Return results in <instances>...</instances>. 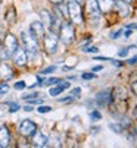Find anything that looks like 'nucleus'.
Masks as SVG:
<instances>
[{
	"label": "nucleus",
	"instance_id": "obj_15",
	"mask_svg": "<svg viewBox=\"0 0 137 148\" xmlns=\"http://www.w3.org/2000/svg\"><path fill=\"white\" fill-rule=\"evenodd\" d=\"M40 18H41V24L44 25V28H47L50 29V25H52V21H53V15L49 12V10H46L43 9L40 12Z\"/></svg>",
	"mask_w": 137,
	"mask_h": 148
},
{
	"label": "nucleus",
	"instance_id": "obj_5",
	"mask_svg": "<svg viewBox=\"0 0 137 148\" xmlns=\"http://www.w3.org/2000/svg\"><path fill=\"white\" fill-rule=\"evenodd\" d=\"M86 15L90 21H97L102 16V12L99 9L97 0H87L86 2Z\"/></svg>",
	"mask_w": 137,
	"mask_h": 148
},
{
	"label": "nucleus",
	"instance_id": "obj_13",
	"mask_svg": "<svg viewBox=\"0 0 137 148\" xmlns=\"http://www.w3.org/2000/svg\"><path fill=\"white\" fill-rule=\"evenodd\" d=\"M13 78V69L5 62H0V79L2 81H9Z\"/></svg>",
	"mask_w": 137,
	"mask_h": 148
},
{
	"label": "nucleus",
	"instance_id": "obj_2",
	"mask_svg": "<svg viewBox=\"0 0 137 148\" xmlns=\"http://www.w3.org/2000/svg\"><path fill=\"white\" fill-rule=\"evenodd\" d=\"M68 6V18L71 19V22L74 25H81L83 24V10H81V5H78L75 0H70L66 3Z\"/></svg>",
	"mask_w": 137,
	"mask_h": 148
},
{
	"label": "nucleus",
	"instance_id": "obj_33",
	"mask_svg": "<svg viewBox=\"0 0 137 148\" xmlns=\"http://www.w3.org/2000/svg\"><path fill=\"white\" fill-rule=\"evenodd\" d=\"M121 34H122V31L120 29V31H115V32H112V34H111V37H112L113 40H115V38H118V37H120Z\"/></svg>",
	"mask_w": 137,
	"mask_h": 148
},
{
	"label": "nucleus",
	"instance_id": "obj_14",
	"mask_svg": "<svg viewBox=\"0 0 137 148\" xmlns=\"http://www.w3.org/2000/svg\"><path fill=\"white\" fill-rule=\"evenodd\" d=\"M10 141V134L6 126H0V148L8 147Z\"/></svg>",
	"mask_w": 137,
	"mask_h": 148
},
{
	"label": "nucleus",
	"instance_id": "obj_46",
	"mask_svg": "<svg viewBox=\"0 0 137 148\" xmlns=\"http://www.w3.org/2000/svg\"><path fill=\"white\" fill-rule=\"evenodd\" d=\"M113 2H115V0H113Z\"/></svg>",
	"mask_w": 137,
	"mask_h": 148
},
{
	"label": "nucleus",
	"instance_id": "obj_32",
	"mask_svg": "<svg viewBox=\"0 0 137 148\" xmlns=\"http://www.w3.org/2000/svg\"><path fill=\"white\" fill-rule=\"evenodd\" d=\"M93 78H95V73H88V72L83 73V79H93Z\"/></svg>",
	"mask_w": 137,
	"mask_h": 148
},
{
	"label": "nucleus",
	"instance_id": "obj_41",
	"mask_svg": "<svg viewBox=\"0 0 137 148\" xmlns=\"http://www.w3.org/2000/svg\"><path fill=\"white\" fill-rule=\"evenodd\" d=\"M130 34H131V29H127V31L124 32V35H125V37H130Z\"/></svg>",
	"mask_w": 137,
	"mask_h": 148
},
{
	"label": "nucleus",
	"instance_id": "obj_10",
	"mask_svg": "<svg viewBox=\"0 0 137 148\" xmlns=\"http://www.w3.org/2000/svg\"><path fill=\"white\" fill-rule=\"evenodd\" d=\"M31 144H33V147H38V148H41V147H47V144H49V138H47V135H44L43 132H34V135L31 136Z\"/></svg>",
	"mask_w": 137,
	"mask_h": 148
},
{
	"label": "nucleus",
	"instance_id": "obj_9",
	"mask_svg": "<svg viewBox=\"0 0 137 148\" xmlns=\"http://www.w3.org/2000/svg\"><path fill=\"white\" fill-rule=\"evenodd\" d=\"M30 34L35 38V40H43V37H44V34H46V28H44V25L41 24V22H33L31 25H30Z\"/></svg>",
	"mask_w": 137,
	"mask_h": 148
},
{
	"label": "nucleus",
	"instance_id": "obj_31",
	"mask_svg": "<svg viewBox=\"0 0 137 148\" xmlns=\"http://www.w3.org/2000/svg\"><path fill=\"white\" fill-rule=\"evenodd\" d=\"M35 97H38V94H37V92H33V94H27V95H24L22 98H24V100H30V98H35Z\"/></svg>",
	"mask_w": 137,
	"mask_h": 148
},
{
	"label": "nucleus",
	"instance_id": "obj_22",
	"mask_svg": "<svg viewBox=\"0 0 137 148\" xmlns=\"http://www.w3.org/2000/svg\"><path fill=\"white\" fill-rule=\"evenodd\" d=\"M37 112L38 113H49V112H52V107H50V106H40V107L37 109Z\"/></svg>",
	"mask_w": 137,
	"mask_h": 148
},
{
	"label": "nucleus",
	"instance_id": "obj_38",
	"mask_svg": "<svg viewBox=\"0 0 137 148\" xmlns=\"http://www.w3.org/2000/svg\"><path fill=\"white\" fill-rule=\"evenodd\" d=\"M24 110H25V112H33L34 109H33V106H25V107H24Z\"/></svg>",
	"mask_w": 137,
	"mask_h": 148
},
{
	"label": "nucleus",
	"instance_id": "obj_21",
	"mask_svg": "<svg viewBox=\"0 0 137 148\" xmlns=\"http://www.w3.org/2000/svg\"><path fill=\"white\" fill-rule=\"evenodd\" d=\"M109 129L115 131L117 134H121V132H122V126L118 125V123H111V125H109Z\"/></svg>",
	"mask_w": 137,
	"mask_h": 148
},
{
	"label": "nucleus",
	"instance_id": "obj_45",
	"mask_svg": "<svg viewBox=\"0 0 137 148\" xmlns=\"http://www.w3.org/2000/svg\"><path fill=\"white\" fill-rule=\"evenodd\" d=\"M124 2H127V3H131V2H133V0H124Z\"/></svg>",
	"mask_w": 137,
	"mask_h": 148
},
{
	"label": "nucleus",
	"instance_id": "obj_4",
	"mask_svg": "<svg viewBox=\"0 0 137 148\" xmlns=\"http://www.w3.org/2000/svg\"><path fill=\"white\" fill-rule=\"evenodd\" d=\"M43 41H44V50L49 54H55L56 50H58V43H59L58 34H55L53 31L46 32L44 37H43Z\"/></svg>",
	"mask_w": 137,
	"mask_h": 148
},
{
	"label": "nucleus",
	"instance_id": "obj_25",
	"mask_svg": "<svg viewBox=\"0 0 137 148\" xmlns=\"http://www.w3.org/2000/svg\"><path fill=\"white\" fill-rule=\"evenodd\" d=\"M9 107H10V109H9L10 113H15V112H18V110L21 109L18 103H9Z\"/></svg>",
	"mask_w": 137,
	"mask_h": 148
},
{
	"label": "nucleus",
	"instance_id": "obj_43",
	"mask_svg": "<svg viewBox=\"0 0 137 148\" xmlns=\"http://www.w3.org/2000/svg\"><path fill=\"white\" fill-rule=\"evenodd\" d=\"M134 114H136V119H137V106H136V112H134Z\"/></svg>",
	"mask_w": 137,
	"mask_h": 148
},
{
	"label": "nucleus",
	"instance_id": "obj_26",
	"mask_svg": "<svg viewBox=\"0 0 137 148\" xmlns=\"http://www.w3.org/2000/svg\"><path fill=\"white\" fill-rule=\"evenodd\" d=\"M55 69H56V66H49V68H46V69H43L40 73L41 75H49V73H52V72H55Z\"/></svg>",
	"mask_w": 137,
	"mask_h": 148
},
{
	"label": "nucleus",
	"instance_id": "obj_29",
	"mask_svg": "<svg viewBox=\"0 0 137 148\" xmlns=\"http://www.w3.org/2000/svg\"><path fill=\"white\" fill-rule=\"evenodd\" d=\"M9 91V85L8 84H0V94H6Z\"/></svg>",
	"mask_w": 137,
	"mask_h": 148
},
{
	"label": "nucleus",
	"instance_id": "obj_44",
	"mask_svg": "<svg viewBox=\"0 0 137 148\" xmlns=\"http://www.w3.org/2000/svg\"><path fill=\"white\" fill-rule=\"evenodd\" d=\"M2 46H3V41H2V40H0V49H2Z\"/></svg>",
	"mask_w": 137,
	"mask_h": 148
},
{
	"label": "nucleus",
	"instance_id": "obj_40",
	"mask_svg": "<svg viewBox=\"0 0 137 148\" xmlns=\"http://www.w3.org/2000/svg\"><path fill=\"white\" fill-rule=\"evenodd\" d=\"M102 69H103L102 66H95V68H93V72H99V71H102Z\"/></svg>",
	"mask_w": 137,
	"mask_h": 148
},
{
	"label": "nucleus",
	"instance_id": "obj_20",
	"mask_svg": "<svg viewBox=\"0 0 137 148\" xmlns=\"http://www.w3.org/2000/svg\"><path fill=\"white\" fill-rule=\"evenodd\" d=\"M15 19H16V15H15V9H13V8H10V9H9V10L6 12V21H8L9 24H12Z\"/></svg>",
	"mask_w": 137,
	"mask_h": 148
},
{
	"label": "nucleus",
	"instance_id": "obj_18",
	"mask_svg": "<svg viewBox=\"0 0 137 148\" xmlns=\"http://www.w3.org/2000/svg\"><path fill=\"white\" fill-rule=\"evenodd\" d=\"M55 6V12L58 16H61L62 19H66L68 18V6L66 3H59V5H53Z\"/></svg>",
	"mask_w": 137,
	"mask_h": 148
},
{
	"label": "nucleus",
	"instance_id": "obj_23",
	"mask_svg": "<svg viewBox=\"0 0 137 148\" xmlns=\"http://www.w3.org/2000/svg\"><path fill=\"white\" fill-rule=\"evenodd\" d=\"M13 87H15V90H19V91L27 88V85H25V82H24V81H18V82H15V85H13Z\"/></svg>",
	"mask_w": 137,
	"mask_h": 148
},
{
	"label": "nucleus",
	"instance_id": "obj_11",
	"mask_svg": "<svg viewBox=\"0 0 137 148\" xmlns=\"http://www.w3.org/2000/svg\"><path fill=\"white\" fill-rule=\"evenodd\" d=\"M112 91L111 90H105V91H102V92H99L97 95H96V103H97V106H108L109 103H112L113 101V98H112V94H111Z\"/></svg>",
	"mask_w": 137,
	"mask_h": 148
},
{
	"label": "nucleus",
	"instance_id": "obj_24",
	"mask_svg": "<svg viewBox=\"0 0 137 148\" xmlns=\"http://www.w3.org/2000/svg\"><path fill=\"white\" fill-rule=\"evenodd\" d=\"M61 81L62 79H59V78H50L47 81H44V84L46 85H53V84H61Z\"/></svg>",
	"mask_w": 137,
	"mask_h": 148
},
{
	"label": "nucleus",
	"instance_id": "obj_3",
	"mask_svg": "<svg viewBox=\"0 0 137 148\" xmlns=\"http://www.w3.org/2000/svg\"><path fill=\"white\" fill-rule=\"evenodd\" d=\"M21 38H22V44H24V49L27 50V53L28 54H31V56H34V54H37L38 53V40H35L31 34H30V31H24L21 34Z\"/></svg>",
	"mask_w": 137,
	"mask_h": 148
},
{
	"label": "nucleus",
	"instance_id": "obj_17",
	"mask_svg": "<svg viewBox=\"0 0 137 148\" xmlns=\"http://www.w3.org/2000/svg\"><path fill=\"white\" fill-rule=\"evenodd\" d=\"M68 88H70V82H62V81H61V85L50 88V90H49V94H50L52 97H56V95H59L63 90H68Z\"/></svg>",
	"mask_w": 137,
	"mask_h": 148
},
{
	"label": "nucleus",
	"instance_id": "obj_16",
	"mask_svg": "<svg viewBox=\"0 0 137 148\" xmlns=\"http://www.w3.org/2000/svg\"><path fill=\"white\" fill-rule=\"evenodd\" d=\"M113 0H97V5L102 13H109L113 10Z\"/></svg>",
	"mask_w": 137,
	"mask_h": 148
},
{
	"label": "nucleus",
	"instance_id": "obj_39",
	"mask_svg": "<svg viewBox=\"0 0 137 148\" xmlns=\"http://www.w3.org/2000/svg\"><path fill=\"white\" fill-rule=\"evenodd\" d=\"M53 5H59V3H63V0H50Z\"/></svg>",
	"mask_w": 137,
	"mask_h": 148
},
{
	"label": "nucleus",
	"instance_id": "obj_27",
	"mask_svg": "<svg viewBox=\"0 0 137 148\" xmlns=\"http://www.w3.org/2000/svg\"><path fill=\"white\" fill-rule=\"evenodd\" d=\"M100 117H102V114H100L97 110H93V112L90 113V119H93V120H99Z\"/></svg>",
	"mask_w": 137,
	"mask_h": 148
},
{
	"label": "nucleus",
	"instance_id": "obj_7",
	"mask_svg": "<svg viewBox=\"0 0 137 148\" xmlns=\"http://www.w3.org/2000/svg\"><path fill=\"white\" fill-rule=\"evenodd\" d=\"M10 57L13 59L15 65H18V66H25L27 62H28V53H27V50L24 47H19V46H18V49L13 51V54Z\"/></svg>",
	"mask_w": 137,
	"mask_h": 148
},
{
	"label": "nucleus",
	"instance_id": "obj_28",
	"mask_svg": "<svg viewBox=\"0 0 137 148\" xmlns=\"http://www.w3.org/2000/svg\"><path fill=\"white\" fill-rule=\"evenodd\" d=\"M83 51H86V53H97L99 51V49L97 47H83Z\"/></svg>",
	"mask_w": 137,
	"mask_h": 148
},
{
	"label": "nucleus",
	"instance_id": "obj_42",
	"mask_svg": "<svg viewBox=\"0 0 137 148\" xmlns=\"http://www.w3.org/2000/svg\"><path fill=\"white\" fill-rule=\"evenodd\" d=\"M75 2H77V3H78V5H81V3H83V2H84V0H75Z\"/></svg>",
	"mask_w": 137,
	"mask_h": 148
},
{
	"label": "nucleus",
	"instance_id": "obj_30",
	"mask_svg": "<svg viewBox=\"0 0 137 148\" xmlns=\"http://www.w3.org/2000/svg\"><path fill=\"white\" fill-rule=\"evenodd\" d=\"M25 101H28L30 104H41L40 98H30V100H25Z\"/></svg>",
	"mask_w": 137,
	"mask_h": 148
},
{
	"label": "nucleus",
	"instance_id": "obj_34",
	"mask_svg": "<svg viewBox=\"0 0 137 148\" xmlns=\"http://www.w3.org/2000/svg\"><path fill=\"white\" fill-rule=\"evenodd\" d=\"M128 54V49H122L121 51H118V56L120 57H124V56H127Z\"/></svg>",
	"mask_w": 137,
	"mask_h": 148
},
{
	"label": "nucleus",
	"instance_id": "obj_12",
	"mask_svg": "<svg viewBox=\"0 0 137 148\" xmlns=\"http://www.w3.org/2000/svg\"><path fill=\"white\" fill-rule=\"evenodd\" d=\"M113 9L117 10V13L120 16H128L130 15V3L124 2V0H115Z\"/></svg>",
	"mask_w": 137,
	"mask_h": 148
},
{
	"label": "nucleus",
	"instance_id": "obj_35",
	"mask_svg": "<svg viewBox=\"0 0 137 148\" xmlns=\"http://www.w3.org/2000/svg\"><path fill=\"white\" fill-rule=\"evenodd\" d=\"M81 94V88H74L72 91H71V95L74 97V95H80Z\"/></svg>",
	"mask_w": 137,
	"mask_h": 148
},
{
	"label": "nucleus",
	"instance_id": "obj_37",
	"mask_svg": "<svg viewBox=\"0 0 137 148\" xmlns=\"http://www.w3.org/2000/svg\"><path fill=\"white\" fill-rule=\"evenodd\" d=\"M131 90H133V92H134V94L137 95V81L131 84Z\"/></svg>",
	"mask_w": 137,
	"mask_h": 148
},
{
	"label": "nucleus",
	"instance_id": "obj_19",
	"mask_svg": "<svg viewBox=\"0 0 137 148\" xmlns=\"http://www.w3.org/2000/svg\"><path fill=\"white\" fill-rule=\"evenodd\" d=\"M111 94H112V98H118V100H124V98L127 97V91H125V88H122V87L115 88Z\"/></svg>",
	"mask_w": 137,
	"mask_h": 148
},
{
	"label": "nucleus",
	"instance_id": "obj_6",
	"mask_svg": "<svg viewBox=\"0 0 137 148\" xmlns=\"http://www.w3.org/2000/svg\"><path fill=\"white\" fill-rule=\"evenodd\" d=\"M35 131H37V125L33 120H30V119L22 120L21 125H19V132H21L22 136H27V138L28 136H33Z\"/></svg>",
	"mask_w": 137,
	"mask_h": 148
},
{
	"label": "nucleus",
	"instance_id": "obj_36",
	"mask_svg": "<svg viewBox=\"0 0 137 148\" xmlns=\"http://www.w3.org/2000/svg\"><path fill=\"white\" fill-rule=\"evenodd\" d=\"M125 29H137V24H130V25H125Z\"/></svg>",
	"mask_w": 137,
	"mask_h": 148
},
{
	"label": "nucleus",
	"instance_id": "obj_1",
	"mask_svg": "<svg viewBox=\"0 0 137 148\" xmlns=\"http://www.w3.org/2000/svg\"><path fill=\"white\" fill-rule=\"evenodd\" d=\"M59 40L65 46H70L74 43L75 40V28H74V24L72 22H62L61 28H59Z\"/></svg>",
	"mask_w": 137,
	"mask_h": 148
},
{
	"label": "nucleus",
	"instance_id": "obj_8",
	"mask_svg": "<svg viewBox=\"0 0 137 148\" xmlns=\"http://www.w3.org/2000/svg\"><path fill=\"white\" fill-rule=\"evenodd\" d=\"M18 46H19L18 38H16L13 34H6V37H5V40H3V49L8 51L9 56L13 54V51L18 49Z\"/></svg>",
	"mask_w": 137,
	"mask_h": 148
}]
</instances>
